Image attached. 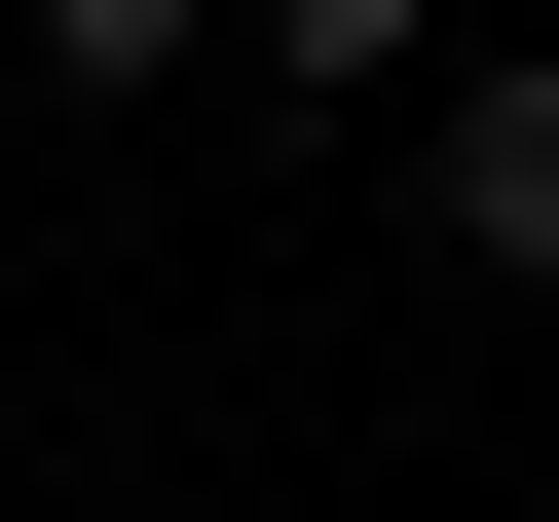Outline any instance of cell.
<instances>
[{"label": "cell", "mask_w": 559, "mask_h": 522, "mask_svg": "<svg viewBox=\"0 0 559 522\" xmlns=\"http://www.w3.org/2000/svg\"><path fill=\"white\" fill-rule=\"evenodd\" d=\"M411 187H448V261H485V299H559V38L411 75Z\"/></svg>", "instance_id": "cell-1"}, {"label": "cell", "mask_w": 559, "mask_h": 522, "mask_svg": "<svg viewBox=\"0 0 559 522\" xmlns=\"http://www.w3.org/2000/svg\"><path fill=\"white\" fill-rule=\"evenodd\" d=\"M187 38H261V0H38V75H75V112H150Z\"/></svg>", "instance_id": "cell-2"}, {"label": "cell", "mask_w": 559, "mask_h": 522, "mask_svg": "<svg viewBox=\"0 0 559 522\" xmlns=\"http://www.w3.org/2000/svg\"><path fill=\"white\" fill-rule=\"evenodd\" d=\"M411 38H448V0H261V75H336V112H373Z\"/></svg>", "instance_id": "cell-3"}]
</instances>
